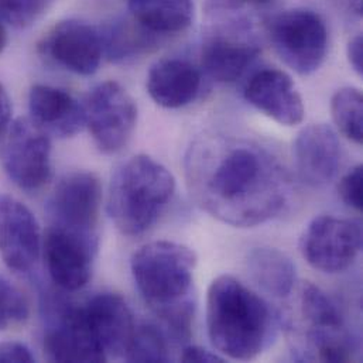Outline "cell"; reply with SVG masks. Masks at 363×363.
Wrapping results in <instances>:
<instances>
[{"label":"cell","instance_id":"9a60e30c","mask_svg":"<svg viewBox=\"0 0 363 363\" xmlns=\"http://www.w3.org/2000/svg\"><path fill=\"white\" fill-rule=\"evenodd\" d=\"M84 318L106 357L123 358L136 324L128 303L115 293H101L82 307Z\"/></svg>","mask_w":363,"mask_h":363},{"label":"cell","instance_id":"e0dca14e","mask_svg":"<svg viewBox=\"0 0 363 363\" xmlns=\"http://www.w3.org/2000/svg\"><path fill=\"white\" fill-rule=\"evenodd\" d=\"M30 119L48 136L68 139L86 126L85 108L67 91L34 85L28 92Z\"/></svg>","mask_w":363,"mask_h":363},{"label":"cell","instance_id":"9c48e42d","mask_svg":"<svg viewBox=\"0 0 363 363\" xmlns=\"http://www.w3.org/2000/svg\"><path fill=\"white\" fill-rule=\"evenodd\" d=\"M96 235L52 226L44 240V259L51 280L65 291L84 289L92 276Z\"/></svg>","mask_w":363,"mask_h":363},{"label":"cell","instance_id":"30bf717a","mask_svg":"<svg viewBox=\"0 0 363 363\" xmlns=\"http://www.w3.org/2000/svg\"><path fill=\"white\" fill-rule=\"evenodd\" d=\"M40 51L58 67L77 75H94L105 55L101 28L81 20L57 23L40 43Z\"/></svg>","mask_w":363,"mask_h":363},{"label":"cell","instance_id":"f546056e","mask_svg":"<svg viewBox=\"0 0 363 363\" xmlns=\"http://www.w3.org/2000/svg\"><path fill=\"white\" fill-rule=\"evenodd\" d=\"M31 363L34 357L31 351L21 342H0V363Z\"/></svg>","mask_w":363,"mask_h":363},{"label":"cell","instance_id":"cb8c5ba5","mask_svg":"<svg viewBox=\"0 0 363 363\" xmlns=\"http://www.w3.org/2000/svg\"><path fill=\"white\" fill-rule=\"evenodd\" d=\"M301 308L306 320L317 331L337 333L344 327V317L333 298L314 284H306L301 293Z\"/></svg>","mask_w":363,"mask_h":363},{"label":"cell","instance_id":"ffe728a7","mask_svg":"<svg viewBox=\"0 0 363 363\" xmlns=\"http://www.w3.org/2000/svg\"><path fill=\"white\" fill-rule=\"evenodd\" d=\"M130 16L159 35L186 30L195 16L192 0H128Z\"/></svg>","mask_w":363,"mask_h":363},{"label":"cell","instance_id":"4dcf8cb0","mask_svg":"<svg viewBox=\"0 0 363 363\" xmlns=\"http://www.w3.org/2000/svg\"><path fill=\"white\" fill-rule=\"evenodd\" d=\"M182 362H194V363H213L223 362V358H220L216 354H212L211 351L198 347V345H191L184 348L180 357Z\"/></svg>","mask_w":363,"mask_h":363},{"label":"cell","instance_id":"7c38bea8","mask_svg":"<svg viewBox=\"0 0 363 363\" xmlns=\"http://www.w3.org/2000/svg\"><path fill=\"white\" fill-rule=\"evenodd\" d=\"M41 252L37 218L18 199L0 196V257L14 273H28Z\"/></svg>","mask_w":363,"mask_h":363},{"label":"cell","instance_id":"d590c367","mask_svg":"<svg viewBox=\"0 0 363 363\" xmlns=\"http://www.w3.org/2000/svg\"><path fill=\"white\" fill-rule=\"evenodd\" d=\"M51 1H54V0H51Z\"/></svg>","mask_w":363,"mask_h":363},{"label":"cell","instance_id":"603a6c76","mask_svg":"<svg viewBox=\"0 0 363 363\" xmlns=\"http://www.w3.org/2000/svg\"><path fill=\"white\" fill-rule=\"evenodd\" d=\"M331 115L340 132L354 142L362 145L363 96L357 88H342L331 99Z\"/></svg>","mask_w":363,"mask_h":363},{"label":"cell","instance_id":"8992f818","mask_svg":"<svg viewBox=\"0 0 363 363\" xmlns=\"http://www.w3.org/2000/svg\"><path fill=\"white\" fill-rule=\"evenodd\" d=\"M86 126L104 155H116L130 142L138 123V105L118 82L96 85L85 104Z\"/></svg>","mask_w":363,"mask_h":363},{"label":"cell","instance_id":"d6986e66","mask_svg":"<svg viewBox=\"0 0 363 363\" xmlns=\"http://www.w3.org/2000/svg\"><path fill=\"white\" fill-rule=\"evenodd\" d=\"M260 50L256 44L230 37H215L202 47L201 64L218 82H235L255 62Z\"/></svg>","mask_w":363,"mask_h":363},{"label":"cell","instance_id":"44dd1931","mask_svg":"<svg viewBox=\"0 0 363 363\" xmlns=\"http://www.w3.org/2000/svg\"><path fill=\"white\" fill-rule=\"evenodd\" d=\"M249 273L270 296L286 298L296 283V266L291 259L274 247H256L247 257Z\"/></svg>","mask_w":363,"mask_h":363},{"label":"cell","instance_id":"7402d4cb","mask_svg":"<svg viewBox=\"0 0 363 363\" xmlns=\"http://www.w3.org/2000/svg\"><path fill=\"white\" fill-rule=\"evenodd\" d=\"M105 55L115 62L135 60L153 48L162 40V35L152 33L133 17L130 20H115L101 28Z\"/></svg>","mask_w":363,"mask_h":363},{"label":"cell","instance_id":"ba28073f","mask_svg":"<svg viewBox=\"0 0 363 363\" xmlns=\"http://www.w3.org/2000/svg\"><path fill=\"white\" fill-rule=\"evenodd\" d=\"M3 167L18 188L37 191L51 180V140L31 119H17L3 149Z\"/></svg>","mask_w":363,"mask_h":363},{"label":"cell","instance_id":"5bb4252c","mask_svg":"<svg viewBox=\"0 0 363 363\" xmlns=\"http://www.w3.org/2000/svg\"><path fill=\"white\" fill-rule=\"evenodd\" d=\"M246 101L283 126L300 125L306 108L291 77L276 68L256 72L245 86Z\"/></svg>","mask_w":363,"mask_h":363},{"label":"cell","instance_id":"4fadbf2b","mask_svg":"<svg viewBox=\"0 0 363 363\" xmlns=\"http://www.w3.org/2000/svg\"><path fill=\"white\" fill-rule=\"evenodd\" d=\"M341 160V142L328 125H310L298 133L294 142V162L301 182L313 188L328 185L337 177Z\"/></svg>","mask_w":363,"mask_h":363},{"label":"cell","instance_id":"e575fe53","mask_svg":"<svg viewBox=\"0 0 363 363\" xmlns=\"http://www.w3.org/2000/svg\"><path fill=\"white\" fill-rule=\"evenodd\" d=\"M6 45H7V31L4 28L3 21L0 20V54L4 51Z\"/></svg>","mask_w":363,"mask_h":363},{"label":"cell","instance_id":"7a4b0ae2","mask_svg":"<svg viewBox=\"0 0 363 363\" xmlns=\"http://www.w3.org/2000/svg\"><path fill=\"white\" fill-rule=\"evenodd\" d=\"M195 264L196 257L189 247L170 240L142 246L130 262L139 293L177 341H186L191 335Z\"/></svg>","mask_w":363,"mask_h":363},{"label":"cell","instance_id":"277c9868","mask_svg":"<svg viewBox=\"0 0 363 363\" xmlns=\"http://www.w3.org/2000/svg\"><path fill=\"white\" fill-rule=\"evenodd\" d=\"M174 191L173 174L153 157L139 155L125 162L113 174L108 212L123 235L138 236L157 222Z\"/></svg>","mask_w":363,"mask_h":363},{"label":"cell","instance_id":"f1b7e54d","mask_svg":"<svg viewBox=\"0 0 363 363\" xmlns=\"http://www.w3.org/2000/svg\"><path fill=\"white\" fill-rule=\"evenodd\" d=\"M338 192L344 203L355 211H362L363 167L362 164L351 169L340 182Z\"/></svg>","mask_w":363,"mask_h":363},{"label":"cell","instance_id":"484cf974","mask_svg":"<svg viewBox=\"0 0 363 363\" xmlns=\"http://www.w3.org/2000/svg\"><path fill=\"white\" fill-rule=\"evenodd\" d=\"M28 313L30 307L24 294L0 277V331L24 323Z\"/></svg>","mask_w":363,"mask_h":363},{"label":"cell","instance_id":"52a82bcc","mask_svg":"<svg viewBox=\"0 0 363 363\" xmlns=\"http://www.w3.org/2000/svg\"><path fill=\"white\" fill-rule=\"evenodd\" d=\"M362 226L357 220L330 215L314 218L301 238V253L317 270H347L362 249Z\"/></svg>","mask_w":363,"mask_h":363},{"label":"cell","instance_id":"4316f807","mask_svg":"<svg viewBox=\"0 0 363 363\" xmlns=\"http://www.w3.org/2000/svg\"><path fill=\"white\" fill-rule=\"evenodd\" d=\"M51 0H0V20L16 28L31 26Z\"/></svg>","mask_w":363,"mask_h":363},{"label":"cell","instance_id":"5b68a950","mask_svg":"<svg viewBox=\"0 0 363 363\" xmlns=\"http://www.w3.org/2000/svg\"><path fill=\"white\" fill-rule=\"evenodd\" d=\"M270 40L277 55L300 75H311L328 52V28L310 9L296 7L280 13L270 24Z\"/></svg>","mask_w":363,"mask_h":363},{"label":"cell","instance_id":"836d02e7","mask_svg":"<svg viewBox=\"0 0 363 363\" xmlns=\"http://www.w3.org/2000/svg\"><path fill=\"white\" fill-rule=\"evenodd\" d=\"M229 6H263L269 4L273 0H223Z\"/></svg>","mask_w":363,"mask_h":363},{"label":"cell","instance_id":"d4e9b609","mask_svg":"<svg viewBox=\"0 0 363 363\" xmlns=\"http://www.w3.org/2000/svg\"><path fill=\"white\" fill-rule=\"evenodd\" d=\"M128 362H167L169 348L162 330L156 325H136L133 337L123 357Z\"/></svg>","mask_w":363,"mask_h":363},{"label":"cell","instance_id":"8fae6325","mask_svg":"<svg viewBox=\"0 0 363 363\" xmlns=\"http://www.w3.org/2000/svg\"><path fill=\"white\" fill-rule=\"evenodd\" d=\"M102 202L99 179L86 172L65 176L57 184L50 199L55 226L96 235Z\"/></svg>","mask_w":363,"mask_h":363},{"label":"cell","instance_id":"83f0119b","mask_svg":"<svg viewBox=\"0 0 363 363\" xmlns=\"http://www.w3.org/2000/svg\"><path fill=\"white\" fill-rule=\"evenodd\" d=\"M335 333L328 331H315L311 335L314 347L318 352V357L324 362H348L352 358V351L350 345L334 335Z\"/></svg>","mask_w":363,"mask_h":363},{"label":"cell","instance_id":"ac0fdd59","mask_svg":"<svg viewBox=\"0 0 363 363\" xmlns=\"http://www.w3.org/2000/svg\"><path fill=\"white\" fill-rule=\"evenodd\" d=\"M201 84V72L191 62L182 58H166L150 68L146 88L159 106L180 109L196 99Z\"/></svg>","mask_w":363,"mask_h":363},{"label":"cell","instance_id":"2e32d148","mask_svg":"<svg viewBox=\"0 0 363 363\" xmlns=\"http://www.w3.org/2000/svg\"><path fill=\"white\" fill-rule=\"evenodd\" d=\"M52 362H106L108 357L88 327L81 307H65L44 337Z\"/></svg>","mask_w":363,"mask_h":363},{"label":"cell","instance_id":"1f68e13d","mask_svg":"<svg viewBox=\"0 0 363 363\" xmlns=\"http://www.w3.org/2000/svg\"><path fill=\"white\" fill-rule=\"evenodd\" d=\"M347 57L348 62L352 67V69L358 74H363V38L361 34L355 35L350 40L347 47Z\"/></svg>","mask_w":363,"mask_h":363},{"label":"cell","instance_id":"d6a6232c","mask_svg":"<svg viewBox=\"0 0 363 363\" xmlns=\"http://www.w3.org/2000/svg\"><path fill=\"white\" fill-rule=\"evenodd\" d=\"M11 119V104L10 98L0 84V138L7 132Z\"/></svg>","mask_w":363,"mask_h":363},{"label":"cell","instance_id":"3957f363","mask_svg":"<svg viewBox=\"0 0 363 363\" xmlns=\"http://www.w3.org/2000/svg\"><path fill=\"white\" fill-rule=\"evenodd\" d=\"M272 313L267 304L229 274L216 277L206 294V328L212 347L233 361H250L270 341Z\"/></svg>","mask_w":363,"mask_h":363},{"label":"cell","instance_id":"6da1fadb","mask_svg":"<svg viewBox=\"0 0 363 363\" xmlns=\"http://www.w3.org/2000/svg\"><path fill=\"white\" fill-rule=\"evenodd\" d=\"M186 174L191 194L202 209L240 228L276 218L291 195L290 177L279 160L245 140L195 147Z\"/></svg>","mask_w":363,"mask_h":363}]
</instances>
